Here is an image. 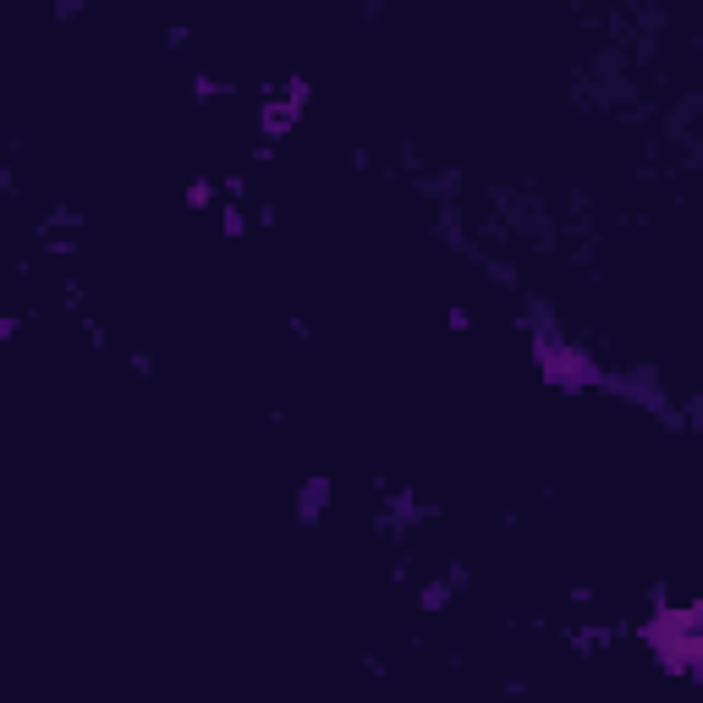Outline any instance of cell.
<instances>
[{
	"label": "cell",
	"instance_id": "277c9868",
	"mask_svg": "<svg viewBox=\"0 0 703 703\" xmlns=\"http://www.w3.org/2000/svg\"><path fill=\"white\" fill-rule=\"evenodd\" d=\"M187 204H193V209H209V204H220V187H215V182H193V187H187Z\"/></svg>",
	"mask_w": 703,
	"mask_h": 703
},
{
	"label": "cell",
	"instance_id": "7a4b0ae2",
	"mask_svg": "<svg viewBox=\"0 0 703 703\" xmlns=\"http://www.w3.org/2000/svg\"><path fill=\"white\" fill-rule=\"evenodd\" d=\"M534 369L550 391H566V396H588L610 385V369L599 363V352H588L561 330H534Z\"/></svg>",
	"mask_w": 703,
	"mask_h": 703
},
{
	"label": "cell",
	"instance_id": "5b68a950",
	"mask_svg": "<svg viewBox=\"0 0 703 703\" xmlns=\"http://www.w3.org/2000/svg\"><path fill=\"white\" fill-rule=\"evenodd\" d=\"M220 231H226V237H242V231H248V215H242L237 204H220Z\"/></svg>",
	"mask_w": 703,
	"mask_h": 703
},
{
	"label": "cell",
	"instance_id": "8992f818",
	"mask_svg": "<svg viewBox=\"0 0 703 703\" xmlns=\"http://www.w3.org/2000/svg\"><path fill=\"white\" fill-rule=\"evenodd\" d=\"M445 324L462 335V330H473V313H467V308H451V313H445Z\"/></svg>",
	"mask_w": 703,
	"mask_h": 703
},
{
	"label": "cell",
	"instance_id": "6da1fadb",
	"mask_svg": "<svg viewBox=\"0 0 703 703\" xmlns=\"http://www.w3.org/2000/svg\"><path fill=\"white\" fill-rule=\"evenodd\" d=\"M638 638L665 671L703 682V604H660L654 616H643Z\"/></svg>",
	"mask_w": 703,
	"mask_h": 703
},
{
	"label": "cell",
	"instance_id": "3957f363",
	"mask_svg": "<svg viewBox=\"0 0 703 703\" xmlns=\"http://www.w3.org/2000/svg\"><path fill=\"white\" fill-rule=\"evenodd\" d=\"M308 105H313V89L302 83V77H291L281 89H265V100H259V133L270 143H281L297 133V122L308 116Z\"/></svg>",
	"mask_w": 703,
	"mask_h": 703
}]
</instances>
